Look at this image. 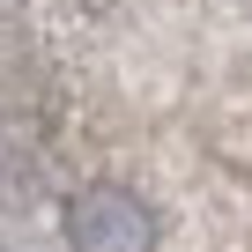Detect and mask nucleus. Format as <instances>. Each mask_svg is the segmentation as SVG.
I'll return each mask as SVG.
<instances>
[{"instance_id": "f257e3e1", "label": "nucleus", "mask_w": 252, "mask_h": 252, "mask_svg": "<svg viewBox=\"0 0 252 252\" xmlns=\"http://www.w3.org/2000/svg\"><path fill=\"white\" fill-rule=\"evenodd\" d=\"M67 237L74 252H156V215L126 186H82L67 200Z\"/></svg>"}]
</instances>
